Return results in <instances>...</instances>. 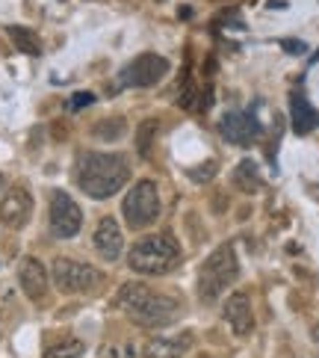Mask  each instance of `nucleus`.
I'll list each match as a JSON object with an SVG mask.
<instances>
[{
  "instance_id": "obj_20",
  "label": "nucleus",
  "mask_w": 319,
  "mask_h": 358,
  "mask_svg": "<svg viewBox=\"0 0 319 358\" xmlns=\"http://www.w3.org/2000/svg\"><path fill=\"white\" fill-rule=\"evenodd\" d=\"M124 131H127V122H124V119H104V122L95 124L92 134H95L98 139H119Z\"/></svg>"
},
{
  "instance_id": "obj_8",
  "label": "nucleus",
  "mask_w": 319,
  "mask_h": 358,
  "mask_svg": "<svg viewBox=\"0 0 319 358\" xmlns=\"http://www.w3.org/2000/svg\"><path fill=\"white\" fill-rule=\"evenodd\" d=\"M169 71V59L160 57V54H139L133 62H127L124 71H121V86H154L165 78Z\"/></svg>"
},
{
  "instance_id": "obj_13",
  "label": "nucleus",
  "mask_w": 319,
  "mask_h": 358,
  "mask_svg": "<svg viewBox=\"0 0 319 358\" xmlns=\"http://www.w3.org/2000/svg\"><path fill=\"white\" fill-rule=\"evenodd\" d=\"M121 243H124V237H121L119 222L112 220V216H104V220L98 222V228H95V249H98V255L104 261H116L121 255Z\"/></svg>"
},
{
  "instance_id": "obj_3",
  "label": "nucleus",
  "mask_w": 319,
  "mask_h": 358,
  "mask_svg": "<svg viewBox=\"0 0 319 358\" xmlns=\"http://www.w3.org/2000/svg\"><path fill=\"white\" fill-rule=\"evenodd\" d=\"M127 264H131L133 273L165 275L181 264V246L169 234H151L133 243V249L127 252Z\"/></svg>"
},
{
  "instance_id": "obj_9",
  "label": "nucleus",
  "mask_w": 319,
  "mask_h": 358,
  "mask_svg": "<svg viewBox=\"0 0 319 358\" xmlns=\"http://www.w3.org/2000/svg\"><path fill=\"white\" fill-rule=\"evenodd\" d=\"M219 134L234 145H251L263 134V124L254 119V113H225L219 122Z\"/></svg>"
},
{
  "instance_id": "obj_16",
  "label": "nucleus",
  "mask_w": 319,
  "mask_h": 358,
  "mask_svg": "<svg viewBox=\"0 0 319 358\" xmlns=\"http://www.w3.org/2000/svg\"><path fill=\"white\" fill-rule=\"evenodd\" d=\"M234 187L239 193H260L263 189V178L254 160H239L234 169Z\"/></svg>"
},
{
  "instance_id": "obj_24",
  "label": "nucleus",
  "mask_w": 319,
  "mask_h": 358,
  "mask_svg": "<svg viewBox=\"0 0 319 358\" xmlns=\"http://www.w3.org/2000/svg\"><path fill=\"white\" fill-rule=\"evenodd\" d=\"M0 187H3V175H0Z\"/></svg>"
},
{
  "instance_id": "obj_5",
  "label": "nucleus",
  "mask_w": 319,
  "mask_h": 358,
  "mask_svg": "<svg viewBox=\"0 0 319 358\" xmlns=\"http://www.w3.org/2000/svg\"><path fill=\"white\" fill-rule=\"evenodd\" d=\"M121 213L124 222L133 228V231H142V228L154 225L160 216V193L154 181H139L133 184V189H127V196L121 201Z\"/></svg>"
},
{
  "instance_id": "obj_23",
  "label": "nucleus",
  "mask_w": 319,
  "mask_h": 358,
  "mask_svg": "<svg viewBox=\"0 0 319 358\" xmlns=\"http://www.w3.org/2000/svg\"><path fill=\"white\" fill-rule=\"evenodd\" d=\"M313 62H319V50H316V54H313Z\"/></svg>"
},
{
  "instance_id": "obj_12",
  "label": "nucleus",
  "mask_w": 319,
  "mask_h": 358,
  "mask_svg": "<svg viewBox=\"0 0 319 358\" xmlns=\"http://www.w3.org/2000/svg\"><path fill=\"white\" fill-rule=\"evenodd\" d=\"M225 320L231 323L234 335H239V338L251 335V329H254L251 299H248L242 290H237V293H231V296H228V302H225Z\"/></svg>"
},
{
  "instance_id": "obj_15",
  "label": "nucleus",
  "mask_w": 319,
  "mask_h": 358,
  "mask_svg": "<svg viewBox=\"0 0 319 358\" xmlns=\"http://www.w3.org/2000/svg\"><path fill=\"white\" fill-rule=\"evenodd\" d=\"M189 347H193V335L184 338H151L145 343V358H181Z\"/></svg>"
},
{
  "instance_id": "obj_4",
  "label": "nucleus",
  "mask_w": 319,
  "mask_h": 358,
  "mask_svg": "<svg viewBox=\"0 0 319 358\" xmlns=\"http://www.w3.org/2000/svg\"><path fill=\"white\" fill-rule=\"evenodd\" d=\"M239 275V261H237V249L231 243H222L201 266L198 275V293L204 302H216L228 290V285H234Z\"/></svg>"
},
{
  "instance_id": "obj_17",
  "label": "nucleus",
  "mask_w": 319,
  "mask_h": 358,
  "mask_svg": "<svg viewBox=\"0 0 319 358\" xmlns=\"http://www.w3.org/2000/svg\"><path fill=\"white\" fill-rule=\"evenodd\" d=\"M6 36L12 39V45L21 50V54H27V57H39V54H42V39H39V36H36L30 27H21V24H9Z\"/></svg>"
},
{
  "instance_id": "obj_19",
  "label": "nucleus",
  "mask_w": 319,
  "mask_h": 358,
  "mask_svg": "<svg viewBox=\"0 0 319 358\" xmlns=\"http://www.w3.org/2000/svg\"><path fill=\"white\" fill-rule=\"evenodd\" d=\"M154 136H157V119H145L142 124L136 127V151H139V157H148L151 155Z\"/></svg>"
},
{
  "instance_id": "obj_7",
  "label": "nucleus",
  "mask_w": 319,
  "mask_h": 358,
  "mask_svg": "<svg viewBox=\"0 0 319 358\" xmlns=\"http://www.w3.org/2000/svg\"><path fill=\"white\" fill-rule=\"evenodd\" d=\"M80 225H83L80 204L68 193H62V189H54V196H50V231H54V237L71 240L80 231Z\"/></svg>"
},
{
  "instance_id": "obj_14",
  "label": "nucleus",
  "mask_w": 319,
  "mask_h": 358,
  "mask_svg": "<svg viewBox=\"0 0 319 358\" xmlns=\"http://www.w3.org/2000/svg\"><path fill=\"white\" fill-rule=\"evenodd\" d=\"M290 119H292V131L299 136L311 134L319 124V113L311 107V101L304 98V92H292L290 95Z\"/></svg>"
},
{
  "instance_id": "obj_2",
  "label": "nucleus",
  "mask_w": 319,
  "mask_h": 358,
  "mask_svg": "<svg viewBox=\"0 0 319 358\" xmlns=\"http://www.w3.org/2000/svg\"><path fill=\"white\" fill-rule=\"evenodd\" d=\"M116 305L142 329H165V326H172L177 320V311H181V305H177L172 296L154 293L148 285H139V281H131V285H124L119 290Z\"/></svg>"
},
{
  "instance_id": "obj_22",
  "label": "nucleus",
  "mask_w": 319,
  "mask_h": 358,
  "mask_svg": "<svg viewBox=\"0 0 319 358\" xmlns=\"http://www.w3.org/2000/svg\"><path fill=\"white\" fill-rule=\"evenodd\" d=\"M281 45H284L287 54H304V50H308V45H304V42H296V39H284Z\"/></svg>"
},
{
  "instance_id": "obj_6",
  "label": "nucleus",
  "mask_w": 319,
  "mask_h": 358,
  "mask_svg": "<svg viewBox=\"0 0 319 358\" xmlns=\"http://www.w3.org/2000/svg\"><path fill=\"white\" fill-rule=\"evenodd\" d=\"M101 281H104V273L92 264L71 261V258L54 261V285L59 293H89V290H95Z\"/></svg>"
},
{
  "instance_id": "obj_18",
  "label": "nucleus",
  "mask_w": 319,
  "mask_h": 358,
  "mask_svg": "<svg viewBox=\"0 0 319 358\" xmlns=\"http://www.w3.org/2000/svg\"><path fill=\"white\" fill-rule=\"evenodd\" d=\"M83 352H86V343H83V341L66 338V341L54 343V347H47L45 358H83Z\"/></svg>"
},
{
  "instance_id": "obj_10",
  "label": "nucleus",
  "mask_w": 319,
  "mask_h": 358,
  "mask_svg": "<svg viewBox=\"0 0 319 358\" xmlns=\"http://www.w3.org/2000/svg\"><path fill=\"white\" fill-rule=\"evenodd\" d=\"M30 213H33V199L24 187H15L9 189V193L3 196V201H0V222H3L6 228H24L30 222Z\"/></svg>"
},
{
  "instance_id": "obj_21",
  "label": "nucleus",
  "mask_w": 319,
  "mask_h": 358,
  "mask_svg": "<svg viewBox=\"0 0 319 358\" xmlns=\"http://www.w3.org/2000/svg\"><path fill=\"white\" fill-rule=\"evenodd\" d=\"M89 104H95V95L92 92H77V95H74L71 98V110H80V107H89Z\"/></svg>"
},
{
  "instance_id": "obj_11",
  "label": "nucleus",
  "mask_w": 319,
  "mask_h": 358,
  "mask_svg": "<svg viewBox=\"0 0 319 358\" xmlns=\"http://www.w3.org/2000/svg\"><path fill=\"white\" fill-rule=\"evenodd\" d=\"M18 281H21V290L27 293V299L39 302L45 299L47 293V270L39 258H24L18 266Z\"/></svg>"
},
{
  "instance_id": "obj_1",
  "label": "nucleus",
  "mask_w": 319,
  "mask_h": 358,
  "mask_svg": "<svg viewBox=\"0 0 319 358\" xmlns=\"http://www.w3.org/2000/svg\"><path fill=\"white\" fill-rule=\"evenodd\" d=\"M77 187L89 199H110L131 181V166L121 155L112 151H86L77 160Z\"/></svg>"
}]
</instances>
